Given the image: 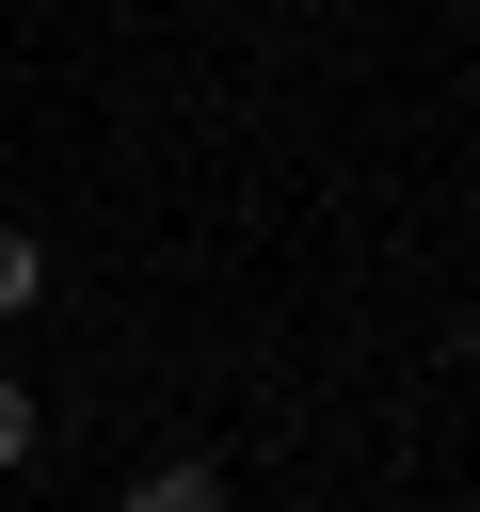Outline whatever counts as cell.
<instances>
[{
  "mask_svg": "<svg viewBox=\"0 0 480 512\" xmlns=\"http://www.w3.org/2000/svg\"><path fill=\"white\" fill-rule=\"evenodd\" d=\"M128 512H224V480L208 464H160V480H128Z\"/></svg>",
  "mask_w": 480,
  "mask_h": 512,
  "instance_id": "1",
  "label": "cell"
},
{
  "mask_svg": "<svg viewBox=\"0 0 480 512\" xmlns=\"http://www.w3.org/2000/svg\"><path fill=\"white\" fill-rule=\"evenodd\" d=\"M32 288H48V256H32V240H16V224H0V320H16V304H32Z\"/></svg>",
  "mask_w": 480,
  "mask_h": 512,
  "instance_id": "2",
  "label": "cell"
},
{
  "mask_svg": "<svg viewBox=\"0 0 480 512\" xmlns=\"http://www.w3.org/2000/svg\"><path fill=\"white\" fill-rule=\"evenodd\" d=\"M0 464H32V384H0Z\"/></svg>",
  "mask_w": 480,
  "mask_h": 512,
  "instance_id": "3",
  "label": "cell"
}]
</instances>
